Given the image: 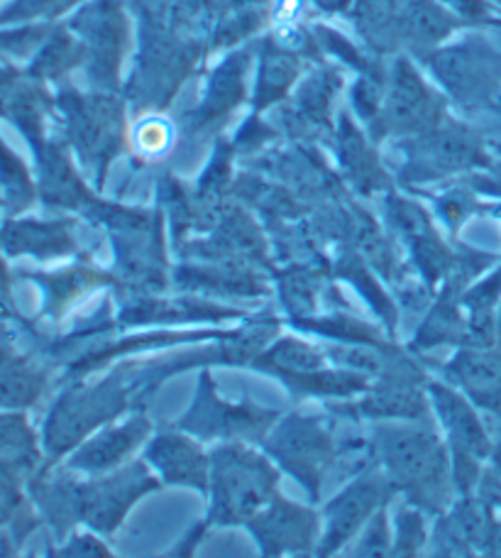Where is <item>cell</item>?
<instances>
[{"label": "cell", "instance_id": "7", "mask_svg": "<svg viewBox=\"0 0 501 558\" xmlns=\"http://www.w3.org/2000/svg\"><path fill=\"white\" fill-rule=\"evenodd\" d=\"M5 253L20 255H59L72 247V238L64 231V226L54 223H10L0 233Z\"/></svg>", "mask_w": 501, "mask_h": 558}, {"label": "cell", "instance_id": "1", "mask_svg": "<svg viewBox=\"0 0 501 558\" xmlns=\"http://www.w3.org/2000/svg\"><path fill=\"white\" fill-rule=\"evenodd\" d=\"M277 475L262 458L230 448L218 453L213 465V490L220 520H245V517L259 512L272 497Z\"/></svg>", "mask_w": 501, "mask_h": 558}, {"label": "cell", "instance_id": "16", "mask_svg": "<svg viewBox=\"0 0 501 558\" xmlns=\"http://www.w3.org/2000/svg\"><path fill=\"white\" fill-rule=\"evenodd\" d=\"M139 145H143L147 153H155V149L162 147L167 143V128L162 123H145L139 128Z\"/></svg>", "mask_w": 501, "mask_h": 558}, {"label": "cell", "instance_id": "13", "mask_svg": "<svg viewBox=\"0 0 501 558\" xmlns=\"http://www.w3.org/2000/svg\"><path fill=\"white\" fill-rule=\"evenodd\" d=\"M438 395H440V410H443V414H445V422L450 424V428H453L460 441L465 444L467 451L485 453L487 438L482 434V428H479V422L473 416V412H469L455 395H450V392L448 395L438 392Z\"/></svg>", "mask_w": 501, "mask_h": 558}, {"label": "cell", "instance_id": "5", "mask_svg": "<svg viewBox=\"0 0 501 558\" xmlns=\"http://www.w3.org/2000/svg\"><path fill=\"white\" fill-rule=\"evenodd\" d=\"M262 542L269 551L282 549H301L314 536V514L306 510H298L292 505H277L253 522Z\"/></svg>", "mask_w": 501, "mask_h": 558}, {"label": "cell", "instance_id": "6", "mask_svg": "<svg viewBox=\"0 0 501 558\" xmlns=\"http://www.w3.org/2000/svg\"><path fill=\"white\" fill-rule=\"evenodd\" d=\"M149 458L167 481L188 483L204 487L206 483V458L196 444L182 436H162L149 448Z\"/></svg>", "mask_w": 501, "mask_h": 558}, {"label": "cell", "instance_id": "8", "mask_svg": "<svg viewBox=\"0 0 501 558\" xmlns=\"http://www.w3.org/2000/svg\"><path fill=\"white\" fill-rule=\"evenodd\" d=\"M42 390V377L27 361L0 348V407H25Z\"/></svg>", "mask_w": 501, "mask_h": 558}, {"label": "cell", "instance_id": "9", "mask_svg": "<svg viewBox=\"0 0 501 558\" xmlns=\"http://www.w3.org/2000/svg\"><path fill=\"white\" fill-rule=\"evenodd\" d=\"M145 432H147L145 422H130L127 426L118 428V432H106L74 458V468L103 471V468L118 463L120 458L133 448V444H137L139 438L145 436Z\"/></svg>", "mask_w": 501, "mask_h": 558}, {"label": "cell", "instance_id": "4", "mask_svg": "<svg viewBox=\"0 0 501 558\" xmlns=\"http://www.w3.org/2000/svg\"><path fill=\"white\" fill-rule=\"evenodd\" d=\"M274 451L282 456V461L289 463V468H294L296 475L316 485V475L323 468L328 453V438L316 424L294 422L279 434Z\"/></svg>", "mask_w": 501, "mask_h": 558}, {"label": "cell", "instance_id": "12", "mask_svg": "<svg viewBox=\"0 0 501 558\" xmlns=\"http://www.w3.org/2000/svg\"><path fill=\"white\" fill-rule=\"evenodd\" d=\"M377 502V487L363 485L355 487L353 493H345L333 507V534H328V544L338 546L355 526L365 520V514L372 510Z\"/></svg>", "mask_w": 501, "mask_h": 558}, {"label": "cell", "instance_id": "2", "mask_svg": "<svg viewBox=\"0 0 501 558\" xmlns=\"http://www.w3.org/2000/svg\"><path fill=\"white\" fill-rule=\"evenodd\" d=\"M147 487H152V481L145 475L143 468H137V471L120 473L108 483H98L94 487H86V490H76L72 497V505L88 524L110 532L127 510V505L133 502L137 495H143Z\"/></svg>", "mask_w": 501, "mask_h": 558}, {"label": "cell", "instance_id": "14", "mask_svg": "<svg viewBox=\"0 0 501 558\" xmlns=\"http://www.w3.org/2000/svg\"><path fill=\"white\" fill-rule=\"evenodd\" d=\"M272 361L274 365H282V367H289V371H301V373H314L320 367V357L310 351L308 345H301L296 341H284L282 345H277Z\"/></svg>", "mask_w": 501, "mask_h": 558}, {"label": "cell", "instance_id": "10", "mask_svg": "<svg viewBox=\"0 0 501 558\" xmlns=\"http://www.w3.org/2000/svg\"><path fill=\"white\" fill-rule=\"evenodd\" d=\"M457 373L463 383L482 402L501 400V355L473 353L457 363Z\"/></svg>", "mask_w": 501, "mask_h": 558}, {"label": "cell", "instance_id": "3", "mask_svg": "<svg viewBox=\"0 0 501 558\" xmlns=\"http://www.w3.org/2000/svg\"><path fill=\"white\" fill-rule=\"evenodd\" d=\"M387 458L394 473L411 487H438L443 477L445 458L428 434L396 432L387 438Z\"/></svg>", "mask_w": 501, "mask_h": 558}, {"label": "cell", "instance_id": "15", "mask_svg": "<svg viewBox=\"0 0 501 558\" xmlns=\"http://www.w3.org/2000/svg\"><path fill=\"white\" fill-rule=\"evenodd\" d=\"M17 471H20L17 465L0 461V514H3L5 520L20 507Z\"/></svg>", "mask_w": 501, "mask_h": 558}, {"label": "cell", "instance_id": "11", "mask_svg": "<svg viewBox=\"0 0 501 558\" xmlns=\"http://www.w3.org/2000/svg\"><path fill=\"white\" fill-rule=\"evenodd\" d=\"M0 461L17 468L33 465L35 438L23 416L0 412Z\"/></svg>", "mask_w": 501, "mask_h": 558}]
</instances>
